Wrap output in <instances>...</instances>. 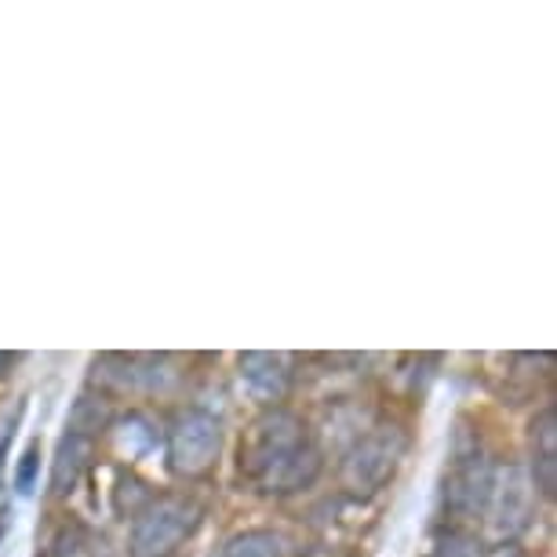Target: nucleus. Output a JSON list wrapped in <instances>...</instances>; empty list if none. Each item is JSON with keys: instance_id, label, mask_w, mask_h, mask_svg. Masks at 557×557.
<instances>
[{"instance_id": "nucleus-6", "label": "nucleus", "mask_w": 557, "mask_h": 557, "mask_svg": "<svg viewBox=\"0 0 557 557\" xmlns=\"http://www.w3.org/2000/svg\"><path fill=\"white\" fill-rule=\"evenodd\" d=\"M492 474H496V467H492L478 448L467 451V456H456L445 478V503L456 513H462V518L481 513L492 492Z\"/></svg>"}, {"instance_id": "nucleus-4", "label": "nucleus", "mask_w": 557, "mask_h": 557, "mask_svg": "<svg viewBox=\"0 0 557 557\" xmlns=\"http://www.w3.org/2000/svg\"><path fill=\"white\" fill-rule=\"evenodd\" d=\"M219 448H223V426H219L215 416L201 412V408L183 412L172 423V430H168V462L183 478H197L205 470H212Z\"/></svg>"}, {"instance_id": "nucleus-10", "label": "nucleus", "mask_w": 557, "mask_h": 557, "mask_svg": "<svg viewBox=\"0 0 557 557\" xmlns=\"http://www.w3.org/2000/svg\"><path fill=\"white\" fill-rule=\"evenodd\" d=\"M223 557H285V540L267 529L237 532L234 540L223 546Z\"/></svg>"}, {"instance_id": "nucleus-5", "label": "nucleus", "mask_w": 557, "mask_h": 557, "mask_svg": "<svg viewBox=\"0 0 557 557\" xmlns=\"http://www.w3.org/2000/svg\"><path fill=\"white\" fill-rule=\"evenodd\" d=\"M532 503H535V485L529 478V470L521 467H507L492 474V492H488V524L499 540H510L518 535L532 518Z\"/></svg>"}, {"instance_id": "nucleus-7", "label": "nucleus", "mask_w": 557, "mask_h": 557, "mask_svg": "<svg viewBox=\"0 0 557 557\" xmlns=\"http://www.w3.org/2000/svg\"><path fill=\"white\" fill-rule=\"evenodd\" d=\"M237 375H240L245 394L251 397V401H259V405L285 401V394L292 386V364H288L285 354H267V350L240 354Z\"/></svg>"}, {"instance_id": "nucleus-11", "label": "nucleus", "mask_w": 557, "mask_h": 557, "mask_svg": "<svg viewBox=\"0 0 557 557\" xmlns=\"http://www.w3.org/2000/svg\"><path fill=\"white\" fill-rule=\"evenodd\" d=\"M430 557H485V543H481V535L467 529H451L434 543Z\"/></svg>"}, {"instance_id": "nucleus-13", "label": "nucleus", "mask_w": 557, "mask_h": 557, "mask_svg": "<svg viewBox=\"0 0 557 557\" xmlns=\"http://www.w3.org/2000/svg\"><path fill=\"white\" fill-rule=\"evenodd\" d=\"M8 529H12V503H8V496L0 492V540L8 535Z\"/></svg>"}, {"instance_id": "nucleus-8", "label": "nucleus", "mask_w": 557, "mask_h": 557, "mask_svg": "<svg viewBox=\"0 0 557 557\" xmlns=\"http://www.w3.org/2000/svg\"><path fill=\"white\" fill-rule=\"evenodd\" d=\"M529 437H532V474L529 478L543 496H554V488H557V412L554 408H543V412L532 419Z\"/></svg>"}, {"instance_id": "nucleus-12", "label": "nucleus", "mask_w": 557, "mask_h": 557, "mask_svg": "<svg viewBox=\"0 0 557 557\" xmlns=\"http://www.w3.org/2000/svg\"><path fill=\"white\" fill-rule=\"evenodd\" d=\"M37 481H40V445H26L15 467V492L18 496H34Z\"/></svg>"}, {"instance_id": "nucleus-9", "label": "nucleus", "mask_w": 557, "mask_h": 557, "mask_svg": "<svg viewBox=\"0 0 557 557\" xmlns=\"http://www.w3.org/2000/svg\"><path fill=\"white\" fill-rule=\"evenodd\" d=\"M91 456H96L91 437L66 430L55 448V462H51V492H55V496H66V492L81 481L84 470H88Z\"/></svg>"}, {"instance_id": "nucleus-3", "label": "nucleus", "mask_w": 557, "mask_h": 557, "mask_svg": "<svg viewBox=\"0 0 557 557\" xmlns=\"http://www.w3.org/2000/svg\"><path fill=\"white\" fill-rule=\"evenodd\" d=\"M405 456V434L397 426H375L372 434L357 437L343 459V485L350 492H380L397 474Z\"/></svg>"}, {"instance_id": "nucleus-2", "label": "nucleus", "mask_w": 557, "mask_h": 557, "mask_svg": "<svg viewBox=\"0 0 557 557\" xmlns=\"http://www.w3.org/2000/svg\"><path fill=\"white\" fill-rule=\"evenodd\" d=\"M201 510L194 499L186 496H164L153 499L150 507L139 510V518L132 524V557H172L178 546L194 535Z\"/></svg>"}, {"instance_id": "nucleus-1", "label": "nucleus", "mask_w": 557, "mask_h": 557, "mask_svg": "<svg viewBox=\"0 0 557 557\" xmlns=\"http://www.w3.org/2000/svg\"><path fill=\"white\" fill-rule=\"evenodd\" d=\"M240 474L259 492L288 496L313 485V478L321 474V451L302 419L292 412H267L240 441Z\"/></svg>"}]
</instances>
